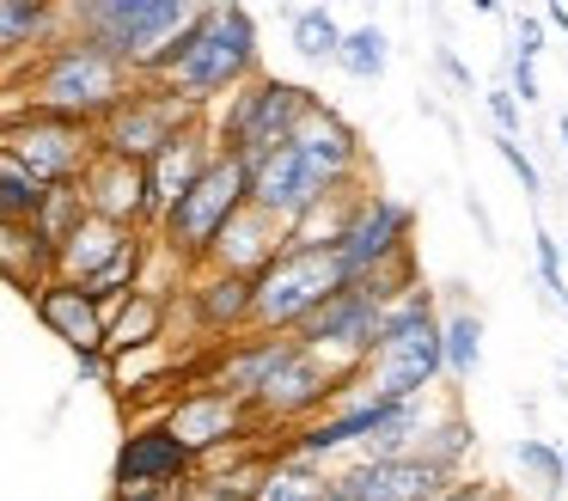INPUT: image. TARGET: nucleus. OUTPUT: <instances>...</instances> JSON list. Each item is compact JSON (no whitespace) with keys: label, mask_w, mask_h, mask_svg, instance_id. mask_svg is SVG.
Masks as SVG:
<instances>
[{"label":"nucleus","mask_w":568,"mask_h":501,"mask_svg":"<svg viewBox=\"0 0 568 501\" xmlns=\"http://www.w3.org/2000/svg\"><path fill=\"white\" fill-rule=\"evenodd\" d=\"M544 24H550V31H562V37H568V7H544Z\"/></svg>","instance_id":"a18cd8bd"},{"label":"nucleus","mask_w":568,"mask_h":501,"mask_svg":"<svg viewBox=\"0 0 568 501\" xmlns=\"http://www.w3.org/2000/svg\"><path fill=\"white\" fill-rule=\"evenodd\" d=\"M287 337L336 379V385H355L367 373V354H373V337H379V305L367 300L361 288H343L331 293L324 305H312Z\"/></svg>","instance_id":"0eeeda50"},{"label":"nucleus","mask_w":568,"mask_h":501,"mask_svg":"<svg viewBox=\"0 0 568 501\" xmlns=\"http://www.w3.org/2000/svg\"><path fill=\"white\" fill-rule=\"evenodd\" d=\"M0 281H13L26 300H38V293L55 281V251L31 232V220L0 227Z\"/></svg>","instance_id":"bb28decb"},{"label":"nucleus","mask_w":568,"mask_h":501,"mask_svg":"<svg viewBox=\"0 0 568 501\" xmlns=\"http://www.w3.org/2000/svg\"><path fill=\"white\" fill-rule=\"evenodd\" d=\"M562 367H568V361H562Z\"/></svg>","instance_id":"603ef678"},{"label":"nucleus","mask_w":568,"mask_h":501,"mask_svg":"<svg viewBox=\"0 0 568 501\" xmlns=\"http://www.w3.org/2000/svg\"><path fill=\"white\" fill-rule=\"evenodd\" d=\"M62 19H68V37L104 49L135 80H153V68L202 19V7L196 0H74V7H62Z\"/></svg>","instance_id":"f03ea898"},{"label":"nucleus","mask_w":568,"mask_h":501,"mask_svg":"<svg viewBox=\"0 0 568 501\" xmlns=\"http://www.w3.org/2000/svg\"><path fill=\"white\" fill-rule=\"evenodd\" d=\"M129 92H135V73H129L123 61H111L104 49L80 43V37H62L50 56H38L26 68V98H19V104L99 129Z\"/></svg>","instance_id":"7ed1b4c3"},{"label":"nucleus","mask_w":568,"mask_h":501,"mask_svg":"<svg viewBox=\"0 0 568 501\" xmlns=\"http://www.w3.org/2000/svg\"><path fill=\"white\" fill-rule=\"evenodd\" d=\"M74 190H80V202H87L92 220H111V227L148 232V178H141V166H123V159L92 153V166L80 171Z\"/></svg>","instance_id":"412c9836"},{"label":"nucleus","mask_w":568,"mask_h":501,"mask_svg":"<svg viewBox=\"0 0 568 501\" xmlns=\"http://www.w3.org/2000/svg\"><path fill=\"white\" fill-rule=\"evenodd\" d=\"M80 220H87V202H80V190L74 183H62V190H43V202H38V214H31V232H38L43 244H62L68 232L80 227Z\"/></svg>","instance_id":"473e14b6"},{"label":"nucleus","mask_w":568,"mask_h":501,"mask_svg":"<svg viewBox=\"0 0 568 501\" xmlns=\"http://www.w3.org/2000/svg\"><path fill=\"white\" fill-rule=\"evenodd\" d=\"M440 68H446V73H453V80H458V86H470V73H465V61H458V56H453V49H440Z\"/></svg>","instance_id":"c03bdc74"},{"label":"nucleus","mask_w":568,"mask_h":501,"mask_svg":"<svg viewBox=\"0 0 568 501\" xmlns=\"http://www.w3.org/2000/svg\"><path fill=\"white\" fill-rule=\"evenodd\" d=\"M465 208H470V220H477V227H483V239H495V220H489V208H483L477 196H465Z\"/></svg>","instance_id":"37998d69"},{"label":"nucleus","mask_w":568,"mask_h":501,"mask_svg":"<svg viewBox=\"0 0 568 501\" xmlns=\"http://www.w3.org/2000/svg\"><path fill=\"white\" fill-rule=\"evenodd\" d=\"M562 153H568V117H562Z\"/></svg>","instance_id":"8fccbe9b"},{"label":"nucleus","mask_w":568,"mask_h":501,"mask_svg":"<svg viewBox=\"0 0 568 501\" xmlns=\"http://www.w3.org/2000/svg\"><path fill=\"white\" fill-rule=\"evenodd\" d=\"M190 477H196V459H190V452L178 447L160 422L129 428L123 447H116V464H111L116 501H123V495H148V489H184Z\"/></svg>","instance_id":"4468645a"},{"label":"nucleus","mask_w":568,"mask_h":501,"mask_svg":"<svg viewBox=\"0 0 568 501\" xmlns=\"http://www.w3.org/2000/svg\"><path fill=\"white\" fill-rule=\"evenodd\" d=\"M385 61H392V37L379 31V24H361V31H343V43H336V68L355 73V80H379Z\"/></svg>","instance_id":"2f4dec72"},{"label":"nucleus","mask_w":568,"mask_h":501,"mask_svg":"<svg viewBox=\"0 0 568 501\" xmlns=\"http://www.w3.org/2000/svg\"><path fill=\"white\" fill-rule=\"evenodd\" d=\"M489 117L501 129V141H519V98L507 86H489Z\"/></svg>","instance_id":"4c0bfd02"},{"label":"nucleus","mask_w":568,"mask_h":501,"mask_svg":"<svg viewBox=\"0 0 568 501\" xmlns=\"http://www.w3.org/2000/svg\"><path fill=\"white\" fill-rule=\"evenodd\" d=\"M239 166H245V202L263 208L270 220H282V227H294L306 208H318L324 196H336V190H324V183L300 166L294 147H270V153L239 159Z\"/></svg>","instance_id":"2eb2a0df"},{"label":"nucleus","mask_w":568,"mask_h":501,"mask_svg":"<svg viewBox=\"0 0 568 501\" xmlns=\"http://www.w3.org/2000/svg\"><path fill=\"white\" fill-rule=\"evenodd\" d=\"M434 501H507L501 489H489V483H446Z\"/></svg>","instance_id":"ea45409f"},{"label":"nucleus","mask_w":568,"mask_h":501,"mask_svg":"<svg viewBox=\"0 0 568 501\" xmlns=\"http://www.w3.org/2000/svg\"><path fill=\"white\" fill-rule=\"evenodd\" d=\"M409 232H416V208L397 202V196H379V190H361L355 214H348L343 239H336V263L343 275H367V269L392 263V257L409 251Z\"/></svg>","instance_id":"9b49d317"},{"label":"nucleus","mask_w":568,"mask_h":501,"mask_svg":"<svg viewBox=\"0 0 568 501\" xmlns=\"http://www.w3.org/2000/svg\"><path fill=\"white\" fill-rule=\"evenodd\" d=\"M514 92H519V104H538V61L514 56Z\"/></svg>","instance_id":"a19ab883"},{"label":"nucleus","mask_w":568,"mask_h":501,"mask_svg":"<svg viewBox=\"0 0 568 501\" xmlns=\"http://www.w3.org/2000/svg\"><path fill=\"white\" fill-rule=\"evenodd\" d=\"M556 305H562V312H568V288H562V293H556Z\"/></svg>","instance_id":"09e8293b"},{"label":"nucleus","mask_w":568,"mask_h":501,"mask_svg":"<svg viewBox=\"0 0 568 501\" xmlns=\"http://www.w3.org/2000/svg\"><path fill=\"white\" fill-rule=\"evenodd\" d=\"M495 153L507 159V166H514V178H519V190L526 196H544V178H538V166H531V153L519 141H495Z\"/></svg>","instance_id":"e433bc0d"},{"label":"nucleus","mask_w":568,"mask_h":501,"mask_svg":"<svg viewBox=\"0 0 568 501\" xmlns=\"http://www.w3.org/2000/svg\"><path fill=\"white\" fill-rule=\"evenodd\" d=\"M287 354H294V337H257V330H245V337H233L226 349H214L196 373L209 391H226V398L251 403L263 391V379H270Z\"/></svg>","instance_id":"6ab92c4d"},{"label":"nucleus","mask_w":568,"mask_h":501,"mask_svg":"<svg viewBox=\"0 0 568 501\" xmlns=\"http://www.w3.org/2000/svg\"><path fill=\"white\" fill-rule=\"evenodd\" d=\"M68 37L62 7L50 0H0V61H38Z\"/></svg>","instance_id":"5701e85b"},{"label":"nucleus","mask_w":568,"mask_h":501,"mask_svg":"<svg viewBox=\"0 0 568 501\" xmlns=\"http://www.w3.org/2000/svg\"><path fill=\"white\" fill-rule=\"evenodd\" d=\"M245 80H257V19L245 7H202L190 37L153 68V86L184 98L202 117Z\"/></svg>","instance_id":"f257e3e1"},{"label":"nucleus","mask_w":568,"mask_h":501,"mask_svg":"<svg viewBox=\"0 0 568 501\" xmlns=\"http://www.w3.org/2000/svg\"><path fill=\"white\" fill-rule=\"evenodd\" d=\"M294 56L300 61H336V43H343V24L331 19L324 7H300L294 12Z\"/></svg>","instance_id":"72a5a7b5"},{"label":"nucleus","mask_w":568,"mask_h":501,"mask_svg":"<svg viewBox=\"0 0 568 501\" xmlns=\"http://www.w3.org/2000/svg\"><path fill=\"white\" fill-rule=\"evenodd\" d=\"M160 428L190 452V459H209V452H221V447H245L251 428H263V422H257L251 403L226 398V391H209V385H190L165 403Z\"/></svg>","instance_id":"9d476101"},{"label":"nucleus","mask_w":568,"mask_h":501,"mask_svg":"<svg viewBox=\"0 0 568 501\" xmlns=\"http://www.w3.org/2000/svg\"><path fill=\"white\" fill-rule=\"evenodd\" d=\"M361 385H367L373 398H385V403L428 398V391L440 385V318H434V324H422V330H409V337L379 342V349L367 354Z\"/></svg>","instance_id":"ddd939ff"},{"label":"nucleus","mask_w":568,"mask_h":501,"mask_svg":"<svg viewBox=\"0 0 568 501\" xmlns=\"http://www.w3.org/2000/svg\"><path fill=\"white\" fill-rule=\"evenodd\" d=\"M514 459L526 464V471L538 477V483H562V452H556L550 440L526 434V440H519V447H514Z\"/></svg>","instance_id":"c9c22d12"},{"label":"nucleus","mask_w":568,"mask_h":501,"mask_svg":"<svg viewBox=\"0 0 568 501\" xmlns=\"http://www.w3.org/2000/svg\"><path fill=\"white\" fill-rule=\"evenodd\" d=\"M43 202V183L31 178L26 166H13V159L0 153V227H13V220H31Z\"/></svg>","instance_id":"f704fd0d"},{"label":"nucleus","mask_w":568,"mask_h":501,"mask_svg":"<svg viewBox=\"0 0 568 501\" xmlns=\"http://www.w3.org/2000/svg\"><path fill=\"white\" fill-rule=\"evenodd\" d=\"M31 305H38L43 330H50V337H62L74 354H104V318H99V305H92L74 281H50V288H43Z\"/></svg>","instance_id":"b1692460"},{"label":"nucleus","mask_w":568,"mask_h":501,"mask_svg":"<svg viewBox=\"0 0 568 501\" xmlns=\"http://www.w3.org/2000/svg\"><path fill=\"white\" fill-rule=\"evenodd\" d=\"M239 208H245V166H239L233 153H221L172 208H165V220L153 227V244H160L178 269L196 275L202 257H209V244H214V232H221Z\"/></svg>","instance_id":"20e7f679"},{"label":"nucleus","mask_w":568,"mask_h":501,"mask_svg":"<svg viewBox=\"0 0 568 501\" xmlns=\"http://www.w3.org/2000/svg\"><path fill=\"white\" fill-rule=\"evenodd\" d=\"M0 153L13 159V166H26L43 190H62V183H80V171L92 166L99 141H92L87 122H62V117L13 104V117H0Z\"/></svg>","instance_id":"6e6552de"},{"label":"nucleus","mask_w":568,"mask_h":501,"mask_svg":"<svg viewBox=\"0 0 568 501\" xmlns=\"http://www.w3.org/2000/svg\"><path fill=\"white\" fill-rule=\"evenodd\" d=\"M531 239H538V275H544V288H550V300H556V293L568 288L562 281V251H556L550 232H531Z\"/></svg>","instance_id":"58836bf2"},{"label":"nucleus","mask_w":568,"mask_h":501,"mask_svg":"<svg viewBox=\"0 0 568 501\" xmlns=\"http://www.w3.org/2000/svg\"><path fill=\"white\" fill-rule=\"evenodd\" d=\"M74 367H80V379H92V385H111V361H104V354H74Z\"/></svg>","instance_id":"79ce46f5"},{"label":"nucleus","mask_w":568,"mask_h":501,"mask_svg":"<svg viewBox=\"0 0 568 501\" xmlns=\"http://www.w3.org/2000/svg\"><path fill=\"white\" fill-rule=\"evenodd\" d=\"M336 391H343V385H336V379L294 342V354H287V361L263 379V391L251 398V410H257V422H300V428H306L312 415L331 410Z\"/></svg>","instance_id":"dca6fc26"},{"label":"nucleus","mask_w":568,"mask_h":501,"mask_svg":"<svg viewBox=\"0 0 568 501\" xmlns=\"http://www.w3.org/2000/svg\"><path fill=\"white\" fill-rule=\"evenodd\" d=\"M355 202H361V183H355V190L324 196L318 208H306V214L287 227V251H336V239H343V227H348V214H355Z\"/></svg>","instance_id":"c85d7f7f"},{"label":"nucleus","mask_w":568,"mask_h":501,"mask_svg":"<svg viewBox=\"0 0 568 501\" xmlns=\"http://www.w3.org/2000/svg\"><path fill=\"white\" fill-rule=\"evenodd\" d=\"M123 501H178V489H148V495H123Z\"/></svg>","instance_id":"49530a36"},{"label":"nucleus","mask_w":568,"mask_h":501,"mask_svg":"<svg viewBox=\"0 0 568 501\" xmlns=\"http://www.w3.org/2000/svg\"><path fill=\"white\" fill-rule=\"evenodd\" d=\"M123 244H129V227H111V220H92L87 214L62 244H55V281H74V288H80V281L99 275Z\"/></svg>","instance_id":"a878e982"},{"label":"nucleus","mask_w":568,"mask_h":501,"mask_svg":"<svg viewBox=\"0 0 568 501\" xmlns=\"http://www.w3.org/2000/svg\"><path fill=\"white\" fill-rule=\"evenodd\" d=\"M312 104H318L312 86L257 73V80H245L239 92H226V110L209 122V134H214L221 153L257 159V153H270V147H287V134L300 129V117H306Z\"/></svg>","instance_id":"39448f33"},{"label":"nucleus","mask_w":568,"mask_h":501,"mask_svg":"<svg viewBox=\"0 0 568 501\" xmlns=\"http://www.w3.org/2000/svg\"><path fill=\"white\" fill-rule=\"evenodd\" d=\"M318 501H355V495H348V489H336V483H324V495Z\"/></svg>","instance_id":"de8ad7c7"},{"label":"nucleus","mask_w":568,"mask_h":501,"mask_svg":"<svg viewBox=\"0 0 568 501\" xmlns=\"http://www.w3.org/2000/svg\"><path fill=\"white\" fill-rule=\"evenodd\" d=\"M343 288H348V275L336 263V251H282L251 281V330L257 337H287L312 305H324Z\"/></svg>","instance_id":"423d86ee"},{"label":"nucleus","mask_w":568,"mask_h":501,"mask_svg":"<svg viewBox=\"0 0 568 501\" xmlns=\"http://www.w3.org/2000/svg\"><path fill=\"white\" fill-rule=\"evenodd\" d=\"M470 447H477V434H470V422L458 415V403H446V410L434 415V428L422 434V452H416V459H428L434 471H446V477H453V471H458V459H465Z\"/></svg>","instance_id":"7c9ffc66"},{"label":"nucleus","mask_w":568,"mask_h":501,"mask_svg":"<svg viewBox=\"0 0 568 501\" xmlns=\"http://www.w3.org/2000/svg\"><path fill=\"white\" fill-rule=\"evenodd\" d=\"M336 489H348L355 501H434L453 477L434 471L428 459H361L331 471Z\"/></svg>","instance_id":"aec40b11"},{"label":"nucleus","mask_w":568,"mask_h":501,"mask_svg":"<svg viewBox=\"0 0 568 501\" xmlns=\"http://www.w3.org/2000/svg\"><path fill=\"white\" fill-rule=\"evenodd\" d=\"M202 110H190L184 98L160 92L153 80H135V92L123 98V104L111 110V117L92 129V141H99L104 159H123V166H148L153 153H160L165 141H172L178 129H190Z\"/></svg>","instance_id":"1a4fd4ad"},{"label":"nucleus","mask_w":568,"mask_h":501,"mask_svg":"<svg viewBox=\"0 0 568 501\" xmlns=\"http://www.w3.org/2000/svg\"><path fill=\"white\" fill-rule=\"evenodd\" d=\"M287 147H294L300 166H306L324 190H355V183L367 178V147H361L355 122H348L343 110H331L324 98L300 117V129L287 134Z\"/></svg>","instance_id":"f8f14e48"},{"label":"nucleus","mask_w":568,"mask_h":501,"mask_svg":"<svg viewBox=\"0 0 568 501\" xmlns=\"http://www.w3.org/2000/svg\"><path fill=\"white\" fill-rule=\"evenodd\" d=\"M165 318H172V300H160V293H129V300H116L111 312H104V361H116V354H135L148 349V342H165Z\"/></svg>","instance_id":"393cba45"},{"label":"nucleus","mask_w":568,"mask_h":501,"mask_svg":"<svg viewBox=\"0 0 568 501\" xmlns=\"http://www.w3.org/2000/svg\"><path fill=\"white\" fill-rule=\"evenodd\" d=\"M214 159H221V147H214V134H209V117H196L190 129H178L172 141L141 166V178H148V227H160L165 208H172Z\"/></svg>","instance_id":"f3484780"},{"label":"nucleus","mask_w":568,"mask_h":501,"mask_svg":"<svg viewBox=\"0 0 568 501\" xmlns=\"http://www.w3.org/2000/svg\"><path fill=\"white\" fill-rule=\"evenodd\" d=\"M324 483H331L324 471H312V464L275 452V459H263L257 483H251V501H318Z\"/></svg>","instance_id":"c756f323"},{"label":"nucleus","mask_w":568,"mask_h":501,"mask_svg":"<svg viewBox=\"0 0 568 501\" xmlns=\"http://www.w3.org/2000/svg\"><path fill=\"white\" fill-rule=\"evenodd\" d=\"M282 251H287V227H282V220H270L263 208L245 202L221 232H214V244H209V257H202V269H214V275H239V281H257Z\"/></svg>","instance_id":"a211bd4d"},{"label":"nucleus","mask_w":568,"mask_h":501,"mask_svg":"<svg viewBox=\"0 0 568 501\" xmlns=\"http://www.w3.org/2000/svg\"><path fill=\"white\" fill-rule=\"evenodd\" d=\"M178 300L190 305V330L209 337V342H233L251 330V281H239V275L196 269V275L178 288Z\"/></svg>","instance_id":"4be33fe9"},{"label":"nucleus","mask_w":568,"mask_h":501,"mask_svg":"<svg viewBox=\"0 0 568 501\" xmlns=\"http://www.w3.org/2000/svg\"><path fill=\"white\" fill-rule=\"evenodd\" d=\"M562 483H568V452H562Z\"/></svg>","instance_id":"3c124183"},{"label":"nucleus","mask_w":568,"mask_h":501,"mask_svg":"<svg viewBox=\"0 0 568 501\" xmlns=\"http://www.w3.org/2000/svg\"><path fill=\"white\" fill-rule=\"evenodd\" d=\"M483 367V312L458 300L440 318V379H470Z\"/></svg>","instance_id":"cd10ccee"}]
</instances>
